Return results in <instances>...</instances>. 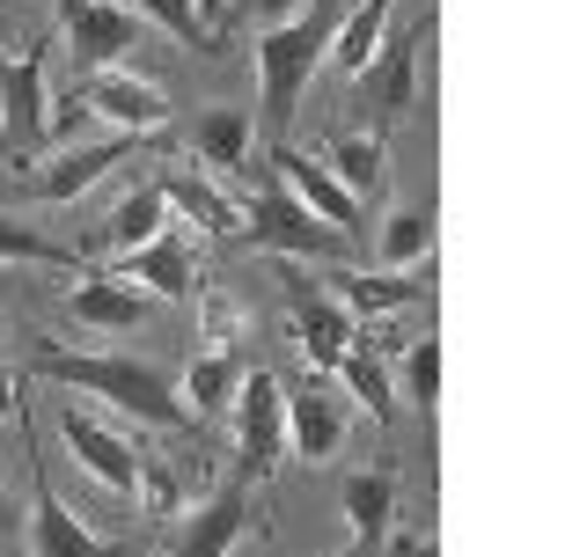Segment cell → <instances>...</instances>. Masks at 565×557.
Returning a JSON list of instances; mask_svg holds the SVG:
<instances>
[{"mask_svg":"<svg viewBox=\"0 0 565 557\" xmlns=\"http://www.w3.org/2000/svg\"><path fill=\"white\" fill-rule=\"evenodd\" d=\"M338 22H345V0H309L294 22H273L265 30V44H257V74H265V132H273V147H287V125L294 110H301V96H309L316 66L331 60V38Z\"/></svg>","mask_w":565,"mask_h":557,"instance_id":"obj_1","label":"cell"},{"mask_svg":"<svg viewBox=\"0 0 565 557\" xmlns=\"http://www.w3.org/2000/svg\"><path fill=\"white\" fill-rule=\"evenodd\" d=\"M30 367L44 374V382H66V389L82 396H104V404H118V411H132L140 426H162V433H177L184 426V396L169 389L162 367H147V360H118V352H52L44 345Z\"/></svg>","mask_w":565,"mask_h":557,"instance_id":"obj_2","label":"cell"},{"mask_svg":"<svg viewBox=\"0 0 565 557\" xmlns=\"http://www.w3.org/2000/svg\"><path fill=\"white\" fill-rule=\"evenodd\" d=\"M15 426H22V448H30V550L38 557H132V543H96L82 521L60 506L52 462H44V448H38V418H30L22 396H15Z\"/></svg>","mask_w":565,"mask_h":557,"instance_id":"obj_3","label":"cell"},{"mask_svg":"<svg viewBox=\"0 0 565 557\" xmlns=\"http://www.w3.org/2000/svg\"><path fill=\"white\" fill-rule=\"evenodd\" d=\"M426 38H434V8H419V15L404 22L397 38H382L375 60L353 74V104L375 118V140H382V132H390V125H397L412 104H419V96H412V82H419V44H426Z\"/></svg>","mask_w":565,"mask_h":557,"instance_id":"obj_4","label":"cell"},{"mask_svg":"<svg viewBox=\"0 0 565 557\" xmlns=\"http://www.w3.org/2000/svg\"><path fill=\"white\" fill-rule=\"evenodd\" d=\"M250 243L257 249H287V257H345V235L323 227L287 184L273 176V162H257V199H250Z\"/></svg>","mask_w":565,"mask_h":557,"instance_id":"obj_5","label":"cell"},{"mask_svg":"<svg viewBox=\"0 0 565 557\" xmlns=\"http://www.w3.org/2000/svg\"><path fill=\"white\" fill-rule=\"evenodd\" d=\"M235 448H243V476H265L279 470V448H287V389L279 374H243L235 382Z\"/></svg>","mask_w":565,"mask_h":557,"instance_id":"obj_6","label":"cell"},{"mask_svg":"<svg viewBox=\"0 0 565 557\" xmlns=\"http://www.w3.org/2000/svg\"><path fill=\"white\" fill-rule=\"evenodd\" d=\"M66 22V52H74V74H110L126 66V52L140 44V22L110 0H52Z\"/></svg>","mask_w":565,"mask_h":557,"instance_id":"obj_7","label":"cell"},{"mask_svg":"<svg viewBox=\"0 0 565 557\" xmlns=\"http://www.w3.org/2000/svg\"><path fill=\"white\" fill-rule=\"evenodd\" d=\"M44 147V44H30L22 60L0 52V154H38Z\"/></svg>","mask_w":565,"mask_h":557,"instance_id":"obj_8","label":"cell"},{"mask_svg":"<svg viewBox=\"0 0 565 557\" xmlns=\"http://www.w3.org/2000/svg\"><path fill=\"white\" fill-rule=\"evenodd\" d=\"M66 104H82V110H96V118H110L118 132H162V125H169L162 88L140 82V74H126V66H110V74H82V82L66 88Z\"/></svg>","mask_w":565,"mask_h":557,"instance_id":"obj_9","label":"cell"},{"mask_svg":"<svg viewBox=\"0 0 565 557\" xmlns=\"http://www.w3.org/2000/svg\"><path fill=\"white\" fill-rule=\"evenodd\" d=\"M162 140H169V132H110V140H96V147H66L52 169H38V176H30V191H38V199H52V206H66V199H82L96 176H110L126 154L162 147Z\"/></svg>","mask_w":565,"mask_h":557,"instance_id":"obj_10","label":"cell"},{"mask_svg":"<svg viewBox=\"0 0 565 557\" xmlns=\"http://www.w3.org/2000/svg\"><path fill=\"white\" fill-rule=\"evenodd\" d=\"M265 162H273V176H279V184H287V191H294V199H301V206H309L323 227H338L345 243H353V235H367V221H360V199H353L345 184H338V176H331L323 162L294 154V147H273Z\"/></svg>","mask_w":565,"mask_h":557,"instance_id":"obj_11","label":"cell"},{"mask_svg":"<svg viewBox=\"0 0 565 557\" xmlns=\"http://www.w3.org/2000/svg\"><path fill=\"white\" fill-rule=\"evenodd\" d=\"M60 433H66L74 462H82L96 484H110V492L140 499V448H126V440L110 433L104 418H88V411H74V404H66V411H60Z\"/></svg>","mask_w":565,"mask_h":557,"instance_id":"obj_12","label":"cell"},{"mask_svg":"<svg viewBox=\"0 0 565 557\" xmlns=\"http://www.w3.org/2000/svg\"><path fill=\"white\" fill-rule=\"evenodd\" d=\"M206 338L213 345L191 360V374H184V389H191V411H221L235 396V382H243V352H235V315H228V301L221 293H206Z\"/></svg>","mask_w":565,"mask_h":557,"instance_id":"obj_13","label":"cell"},{"mask_svg":"<svg viewBox=\"0 0 565 557\" xmlns=\"http://www.w3.org/2000/svg\"><path fill=\"white\" fill-rule=\"evenodd\" d=\"M243 521H250V484L235 476V484H221V492L199 506V514L184 521V536H177V557H228L235 536H243Z\"/></svg>","mask_w":565,"mask_h":557,"instance_id":"obj_14","label":"cell"},{"mask_svg":"<svg viewBox=\"0 0 565 557\" xmlns=\"http://www.w3.org/2000/svg\"><path fill=\"white\" fill-rule=\"evenodd\" d=\"M110 279H126V287H140V293H162V301H191V249L177 243V235H154V243L126 249V257L110 265Z\"/></svg>","mask_w":565,"mask_h":557,"instance_id":"obj_15","label":"cell"},{"mask_svg":"<svg viewBox=\"0 0 565 557\" xmlns=\"http://www.w3.org/2000/svg\"><path fill=\"white\" fill-rule=\"evenodd\" d=\"M434 293V257H419L412 271H338V301L345 315H382V309H404V301H426Z\"/></svg>","mask_w":565,"mask_h":557,"instance_id":"obj_16","label":"cell"},{"mask_svg":"<svg viewBox=\"0 0 565 557\" xmlns=\"http://www.w3.org/2000/svg\"><path fill=\"white\" fill-rule=\"evenodd\" d=\"M66 309H74V323H88V331H132V323L154 309V293L126 287V279H110V271H88L82 287L66 293Z\"/></svg>","mask_w":565,"mask_h":557,"instance_id":"obj_17","label":"cell"},{"mask_svg":"<svg viewBox=\"0 0 565 557\" xmlns=\"http://www.w3.org/2000/svg\"><path fill=\"white\" fill-rule=\"evenodd\" d=\"M294 338H301V352H309L316 374H331L360 331H353V315L338 309V301H309V293H294Z\"/></svg>","mask_w":565,"mask_h":557,"instance_id":"obj_18","label":"cell"},{"mask_svg":"<svg viewBox=\"0 0 565 557\" xmlns=\"http://www.w3.org/2000/svg\"><path fill=\"white\" fill-rule=\"evenodd\" d=\"M390 514H397V476L367 470L345 484V521H353V557H375L382 536H390Z\"/></svg>","mask_w":565,"mask_h":557,"instance_id":"obj_19","label":"cell"},{"mask_svg":"<svg viewBox=\"0 0 565 557\" xmlns=\"http://www.w3.org/2000/svg\"><path fill=\"white\" fill-rule=\"evenodd\" d=\"M287 426H294V448L309 454V462H331L338 454V433H345V411H338V396L331 389H301L287 396Z\"/></svg>","mask_w":565,"mask_h":557,"instance_id":"obj_20","label":"cell"},{"mask_svg":"<svg viewBox=\"0 0 565 557\" xmlns=\"http://www.w3.org/2000/svg\"><path fill=\"white\" fill-rule=\"evenodd\" d=\"M154 235H169V199H162V184L126 191V199L110 206V221L96 227V243H110V249H140V243H154Z\"/></svg>","mask_w":565,"mask_h":557,"instance_id":"obj_21","label":"cell"},{"mask_svg":"<svg viewBox=\"0 0 565 557\" xmlns=\"http://www.w3.org/2000/svg\"><path fill=\"white\" fill-rule=\"evenodd\" d=\"M191 147H199V162H213V169H243L250 162V110L213 104L206 118L191 125Z\"/></svg>","mask_w":565,"mask_h":557,"instance_id":"obj_22","label":"cell"},{"mask_svg":"<svg viewBox=\"0 0 565 557\" xmlns=\"http://www.w3.org/2000/svg\"><path fill=\"white\" fill-rule=\"evenodd\" d=\"M162 199H169V213H191L199 235H235V227H243V213H235L206 176H162Z\"/></svg>","mask_w":565,"mask_h":557,"instance_id":"obj_23","label":"cell"},{"mask_svg":"<svg viewBox=\"0 0 565 557\" xmlns=\"http://www.w3.org/2000/svg\"><path fill=\"white\" fill-rule=\"evenodd\" d=\"M323 169H331L353 199H375V191H382V140H375V132H338Z\"/></svg>","mask_w":565,"mask_h":557,"instance_id":"obj_24","label":"cell"},{"mask_svg":"<svg viewBox=\"0 0 565 557\" xmlns=\"http://www.w3.org/2000/svg\"><path fill=\"white\" fill-rule=\"evenodd\" d=\"M382 22H390V0H360L353 15L338 22V38H331V60L345 66V82H353L360 66L375 60V44H382Z\"/></svg>","mask_w":565,"mask_h":557,"instance_id":"obj_25","label":"cell"},{"mask_svg":"<svg viewBox=\"0 0 565 557\" xmlns=\"http://www.w3.org/2000/svg\"><path fill=\"white\" fill-rule=\"evenodd\" d=\"M110 8H126V15H147V22H162L177 44H191V52H221L213 44V22L199 15V0H110Z\"/></svg>","mask_w":565,"mask_h":557,"instance_id":"obj_26","label":"cell"},{"mask_svg":"<svg viewBox=\"0 0 565 557\" xmlns=\"http://www.w3.org/2000/svg\"><path fill=\"white\" fill-rule=\"evenodd\" d=\"M419 257H434V206L390 213V227H382V265H390V271H412Z\"/></svg>","mask_w":565,"mask_h":557,"instance_id":"obj_27","label":"cell"},{"mask_svg":"<svg viewBox=\"0 0 565 557\" xmlns=\"http://www.w3.org/2000/svg\"><path fill=\"white\" fill-rule=\"evenodd\" d=\"M338 374H345V389L360 396V404H367V411L382 418V426H390V374H382V360H375V345H345V360H338Z\"/></svg>","mask_w":565,"mask_h":557,"instance_id":"obj_28","label":"cell"},{"mask_svg":"<svg viewBox=\"0 0 565 557\" xmlns=\"http://www.w3.org/2000/svg\"><path fill=\"white\" fill-rule=\"evenodd\" d=\"M0 257H15V265H74L82 249H66V243H52V235H38L30 221L0 213Z\"/></svg>","mask_w":565,"mask_h":557,"instance_id":"obj_29","label":"cell"},{"mask_svg":"<svg viewBox=\"0 0 565 557\" xmlns=\"http://www.w3.org/2000/svg\"><path fill=\"white\" fill-rule=\"evenodd\" d=\"M404 396L434 418L440 404V338H419V345H404Z\"/></svg>","mask_w":565,"mask_h":557,"instance_id":"obj_30","label":"cell"},{"mask_svg":"<svg viewBox=\"0 0 565 557\" xmlns=\"http://www.w3.org/2000/svg\"><path fill=\"white\" fill-rule=\"evenodd\" d=\"M140 499H147V514H177V470L140 454Z\"/></svg>","mask_w":565,"mask_h":557,"instance_id":"obj_31","label":"cell"},{"mask_svg":"<svg viewBox=\"0 0 565 557\" xmlns=\"http://www.w3.org/2000/svg\"><path fill=\"white\" fill-rule=\"evenodd\" d=\"M301 8H309V0H243V15L265 22V30H273V22H294Z\"/></svg>","mask_w":565,"mask_h":557,"instance_id":"obj_32","label":"cell"},{"mask_svg":"<svg viewBox=\"0 0 565 557\" xmlns=\"http://www.w3.org/2000/svg\"><path fill=\"white\" fill-rule=\"evenodd\" d=\"M22 536V514H15V499L0 492V543H15Z\"/></svg>","mask_w":565,"mask_h":557,"instance_id":"obj_33","label":"cell"},{"mask_svg":"<svg viewBox=\"0 0 565 557\" xmlns=\"http://www.w3.org/2000/svg\"><path fill=\"white\" fill-rule=\"evenodd\" d=\"M15 396H22V389H15V374H8V367H0V418H8V411H15Z\"/></svg>","mask_w":565,"mask_h":557,"instance_id":"obj_34","label":"cell"},{"mask_svg":"<svg viewBox=\"0 0 565 557\" xmlns=\"http://www.w3.org/2000/svg\"><path fill=\"white\" fill-rule=\"evenodd\" d=\"M390 557H434V543H419V536H397V550Z\"/></svg>","mask_w":565,"mask_h":557,"instance_id":"obj_35","label":"cell"},{"mask_svg":"<svg viewBox=\"0 0 565 557\" xmlns=\"http://www.w3.org/2000/svg\"><path fill=\"white\" fill-rule=\"evenodd\" d=\"M0 338H8V331H0Z\"/></svg>","mask_w":565,"mask_h":557,"instance_id":"obj_36","label":"cell"}]
</instances>
